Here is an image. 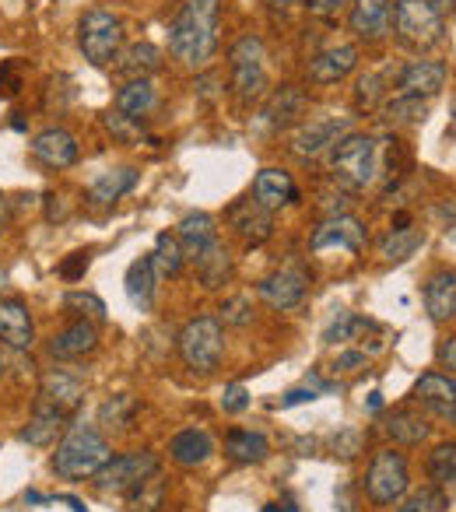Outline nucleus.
Returning <instances> with one entry per match:
<instances>
[{
	"label": "nucleus",
	"mask_w": 456,
	"mask_h": 512,
	"mask_svg": "<svg viewBox=\"0 0 456 512\" xmlns=\"http://www.w3.org/2000/svg\"><path fill=\"white\" fill-rule=\"evenodd\" d=\"M386 74H365V78H358V92H355V99H358V106H365V109H376L379 102H386L390 95H386Z\"/></svg>",
	"instance_id": "nucleus-45"
},
{
	"label": "nucleus",
	"mask_w": 456,
	"mask_h": 512,
	"mask_svg": "<svg viewBox=\"0 0 456 512\" xmlns=\"http://www.w3.org/2000/svg\"><path fill=\"white\" fill-rule=\"evenodd\" d=\"M57 502L71 505V509H74V512H88V505H85V502H81V498H74V495H60V498H57Z\"/></svg>",
	"instance_id": "nucleus-54"
},
{
	"label": "nucleus",
	"mask_w": 456,
	"mask_h": 512,
	"mask_svg": "<svg viewBox=\"0 0 456 512\" xmlns=\"http://www.w3.org/2000/svg\"><path fill=\"white\" fill-rule=\"evenodd\" d=\"M306 113V95L299 92L295 85H285L278 95H274L271 102H267L264 116L271 127H288V123H295L299 116Z\"/></svg>",
	"instance_id": "nucleus-35"
},
{
	"label": "nucleus",
	"mask_w": 456,
	"mask_h": 512,
	"mask_svg": "<svg viewBox=\"0 0 456 512\" xmlns=\"http://www.w3.org/2000/svg\"><path fill=\"white\" fill-rule=\"evenodd\" d=\"M390 22H393V0H351L348 29L355 32V39L379 43V39L390 36Z\"/></svg>",
	"instance_id": "nucleus-14"
},
{
	"label": "nucleus",
	"mask_w": 456,
	"mask_h": 512,
	"mask_svg": "<svg viewBox=\"0 0 456 512\" xmlns=\"http://www.w3.org/2000/svg\"><path fill=\"white\" fill-rule=\"evenodd\" d=\"M8 221H11V207H8V200L0 197V232L8 228Z\"/></svg>",
	"instance_id": "nucleus-55"
},
{
	"label": "nucleus",
	"mask_w": 456,
	"mask_h": 512,
	"mask_svg": "<svg viewBox=\"0 0 456 512\" xmlns=\"http://www.w3.org/2000/svg\"><path fill=\"white\" fill-rule=\"evenodd\" d=\"M246 407H250V393H246V386L243 383L225 386V393H221V411H225V414H243Z\"/></svg>",
	"instance_id": "nucleus-48"
},
{
	"label": "nucleus",
	"mask_w": 456,
	"mask_h": 512,
	"mask_svg": "<svg viewBox=\"0 0 456 512\" xmlns=\"http://www.w3.org/2000/svg\"><path fill=\"white\" fill-rule=\"evenodd\" d=\"M25 502H29V505H46V502H53V498L39 495V491H25Z\"/></svg>",
	"instance_id": "nucleus-56"
},
{
	"label": "nucleus",
	"mask_w": 456,
	"mask_h": 512,
	"mask_svg": "<svg viewBox=\"0 0 456 512\" xmlns=\"http://www.w3.org/2000/svg\"><path fill=\"white\" fill-rule=\"evenodd\" d=\"M330 176L337 186L351 193H362L369 186H376V179L383 176V144L369 134H344L334 148L327 151Z\"/></svg>",
	"instance_id": "nucleus-3"
},
{
	"label": "nucleus",
	"mask_w": 456,
	"mask_h": 512,
	"mask_svg": "<svg viewBox=\"0 0 456 512\" xmlns=\"http://www.w3.org/2000/svg\"><path fill=\"white\" fill-rule=\"evenodd\" d=\"M123 285H127V299H130V306H134V309L148 313V309L155 306L158 274H155V264H151V256H141V260H134V264L127 267V278H123Z\"/></svg>",
	"instance_id": "nucleus-27"
},
{
	"label": "nucleus",
	"mask_w": 456,
	"mask_h": 512,
	"mask_svg": "<svg viewBox=\"0 0 456 512\" xmlns=\"http://www.w3.org/2000/svg\"><path fill=\"white\" fill-rule=\"evenodd\" d=\"M425 309L435 323L456 320V271L442 267L425 281Z\"/></svg>",
	"instance_id": "nucleus-25"
},
{
	"label": "nucleus",
	"mask_w": 456,
	"mask_h": 512,
	"mask_svg": "<svg viewBox=\"0 0 456 512\" xmlns=\"http://www.w3.org/2000/svg\"><path fill=\"white\" fill-rule=\"evenodd\" d=\"M176 351L193 376H211L225 355V327L218 316H193L176 337Z\"/></svg>",
	"instance_id": "nucleus-4"
},
{
	"label": "nucleus",
	"mask_w": 456,
	"mask_h": 512,
	"mask_svg": "<svg viewBox=\"0 0 456 512\" xmlns=\"http://www.w3.org/2000/svg\"><path fill=\"white\" fill-rule=\"evenodd\" d=\"M428 477L435 484L456 481V442H439V446L428 453Z\"/></svg>",
	"instance_id": "nucleus-40"
},
{
	"label": "nucleus",
	"mask_w": 456,
	"mask_h": 512,
	"mask_svg": "<svg viewBox=\"0 0 456 512\" xmlns=\"http://www.w3.org/2000/svg\"><path fill=\"white\" fill-rule=\"evenodd\" d=\"M162 495H165V484L158 481V474H155V477H148L144 484H137L127 498H130V505H134L137 512H155L158 505H162Z\"/></svg>",
	"instance_id": "nucleus-43"
},
{
	"label": "nucleus",
	"mask_w": 456,
	"mask_h": 512,
	"mask_svg": "<svg viewBox=\"0 0 456 512\" xmlns=\"http://www.w3.org/2000/svg\"><path fill=\"white\" fill-rule=\"evenodd\" d=\"M134 418H137V397H130V393H116V397H109L99 407V425L106 432H127L134 425Z\"/></svg>",
	"instance_id": "nucleus-36"
},
{
	"label": "nucleus",
	"mask_w": 456,
	"mask_h": 512,
	"mask_svg": "<svg viewBox=\"0 0 456 512\" xmlns=\"http://www.w3.org/2000/svg\"><path fill=\"white\" fill-rule=\"evenodd\" d=\"M393 32L407 50H432L446 39V15L432 0H393Z\"/></svg>",
	"instance_id": "nucleus-5"
},
{
	"label": "nucleus",
	"mask_w": 456,
	"mask_h": 512,
	"mask_svg": "<svg viewBox=\"0 0 456 512\" xmlns=\"http://www.w3.org/2000/svg\"><path fill=\"white\" fill-rule=\"evenodd\" d=\"M32 155H36V162H43L46 169L60 172L78 162L81 148H78V137L67 127H46L43 134L32 137Z\"/></svg>",
	"instance_id": "nucleus-16"
},
{
	"label": "nucleus",
	"mask_w": 456,
	"mask_h": 512,
	"mask_svg": "<svg viewBox=\"0 0 456 512\" xmlns=\"http://www.w3.org/2000/svg\"><path fill=\"white\" fill-rule=\"evenodd\" d=\"M383 113H386V120L397 123V127H411V123H425L428 102L411 99V95H390V99L383 102Z\"/></svg>",
	"instance_id": "nucleus-38"
},
{
	"label": "nucleus",
	"mask_w": 456,
	"mask_h": 512,
	"mask_svg": "<svg viewBox=\"0 0 456 512\" xmlns=\"http://www.w3.org/2000/svg\"><path fill=\"white\" fill-rule=\"evenodd\" d=\"M8 376V362H4V355H0V379Z\"/></svg>",
	"instance_id": "nucleus-60"
},
{
	"label": "nucleus",
	"mask_w": 456,
	"mask_h": 512,
	"mask_svg": "<svg viewBox=\"0 0 456 512\" xmlns=\"http://www.w3.org/2000/svg\"><path fill=\"white\" fill-rule=\"evenodd\" d=\"M148 256H151V264H155L158 278H179V274H183L186 253H183V246H179L176 232H158L155 249H151Z\"/></svg>",
	"instance_id": "nucleus-34"
},
{
	"label": "nucleus",
	"mask_w": 456,
	"mask_h": 512,
	"mask_svg": "<svg viewBox=\"0 0 456 512\" xmlns=\"http://www.w3.org/2000/svg\"><path fill=\"white\" fill-rule=\"evenodd\" d=\"M106 127L113 130L120 141H141V137H144V123L127 120V116H120V113H109L106 116Z\"/></svg>",
	"instance_id": "nucleus-47"
},
{
	"label": "nucleus",
	"mask_w": 456,
	"mask_h": 512,
	"mask_svg": "<svg viewBox=\"0 0 456 512\" xmlns=\"http://www.w3.org/2000/svg\"><path fill=\"white\" fill-rule=\"evenodd\" d=\"M421 242H425V232H421V228H411V225H407V228H390V232L379 239V256L397 264V260H407V256H411Z\"/></svg>",
	"instance_id": "nucleus-37"
},
{
	"label": "nucleus",
	"mask_w": 456,
	"mask_h": 512,
	"mask_svg": "<svg viewBox=\"0 0 456 512\" xmlns=\"http://www.w3.org/2000/svg\"><path fill=\"white\" fill-rule=\"evenodd\" d=\"M260 512H295V505L292 502H285V505H278V502H271V505H264Z\"/></svg>",
	"instance_id": "nucleus-57"
},
{
	"label": "nucleus",
	"mask_w": 456,
	"mask_h": 512,
	"mask_svg": "<svg viewBox=\"0 0 456 512\" xmlns=\"http://www.w3.org/2000/svg\"><path fill=\"white\" fill-rule=\"evenodd\" d=\"M64 309L74 313L78 320H92V323H102L106 320V302L92 292H67L64 295Z\"/></svg>",
	"instance_id": "nucleus-41"
},
{
	"label": "nucleus",
	"mask_w": 456,
	"mask_h": 512,
	"mask_svg": "<svg viewBox=\"0 0 456 512\" xmlns=\"http://www.w3.org/2000/svg\"><path fill=\"white\" fill-rule=\"evenodd\" d=\"M306 11L320 22H337L351 11V0H306Z\"/></svg>",
	"instance_id": "nucleus-46"
},
{
	"label": "nucleus",
	"mask_w": 456,
	"mask_h": 512,
	"mask_svg": "<svg viewBox=\"0 0 456 512\" xmlns=\"http://www.w3.org/2000/svg\"><path fill=\"white\" fill-rule=\"evenodd\" d=\"M64 428H67V414L57 411L53 404L36 400V411H32V418L25 421V428L18 432V439H22L25 446H32V449H50L53 442L64 435Z\"/></svg>",
	"instance_id": "nucleus-22"
},
{
	"label": "nucleus",
	"mask_w": 456,
	"mask_h": 512,
	"mask_svg": "<svg viewBox=\"0 0 456 512\" xmlns=\"http://www.w3.org/2000/svg\"><path fill=\"white\" fill-rule=\"evenodd\" d=\"M228 225L250 246H260L274 235V211L260 207L257 200H239V204L228 207Z\"/></svg>",
	"instance_id": "nucleus-19"
},
{
	"label": "nucleus",
	"mask_w": 456,
	"mask_h": 512,
	"mask_svg": "<svg viewBox=\"0 0 456 512\" xmlns=\"http://www.w3.org/2000/svg\"><path fill=\"white\" fill-rule=\"evenodd\" d=\"M228 78H232V92L243 106L264 99L267 92V46L260 36H243L228 50Z\"/></svg>",
	"instance_id": "nucleus-6"
},
{
	"label": "nucleus",
	"mask_w": 456,
	"mask_h": 512,
	"mask_svg": "<svg viewBox=\"0 0 456 512\" xmlns=\"http://www.w3.org/2000/svg\"><path fill=\"white\" fill-rule=\"evenodd\" d=\"M306 292H309V274H306V267H299V264L281 267V271L267 274L257 285V295L271 309H278V313H288V309L302 306Z\"/></svg>",
	"instance_id": "nucleus-12"
},
{
	"label": "nucleus",
	"mask_w": 456,
	"mask_h": 512,
	"mask_svg": "<svg viewBox=\"0 0 456 512\" xmlns=\"http://www.w3.org/2000/svg\"><path fill=\"white\" fill-rule=\"evenodd\" d=\"M0 344L11 351H29L36 344V323L22 299H0Z\"/></svg>",
	"instance_id": "nucleus-18"
},
{
	"label": "nucleus",
	"mask_w": 456,
	"mask_h": 512,
	"mask_svg": "<svg viewBox=\"0 0 456 512\" xmlns=\"http://www.w3.org/2000/svg\"><path fill=\"white\" fill-rule=\"evenodd\" d=\"M211 456H214V439L204 428H183V432H176L169 439V460L176 463V467L193 470L211 460Z\"/></svg>",
	"instance_id": "nucleus-24"
},
{
	"label": "nucleus",
	"mask_w": 456,
	"mask_h": 512,
	"mask_svg": "<svg viewBox=\"0 0 456 512\" xmlns=\"http://www.w3.org/2000/svg\"><path fill=\"white\" fill-rule=\"evenodd\" d=\"M372 323L365 320V316H355V313H337L334 323H330L327 330H323V341L327 344H337V341H355L362 330H369Z\"/></svg>",
	"instance_id": "nucleus-42"
},
{
	"label": "nucleus",
	"mask_w": 456,
	"mask_h": 512,
	"mask_svg": "<svg viewBox=\"0 0 456 512\" xmlns=\"http://www.w3.org/2000/svg\"><path fill=\"white\" fill-rule=\"evenodd\" d=\"M193 267H197V278H200V285H204L207 292H214V288H221L228 278H232V256H228V249L221 246V239L214 242L204 256H197V260H193Z\"/></svg>",
	"instance_id": "nucleus-31"
},
{
	"label": "nucleus",
	"mask_w": 456,
	"mask_h": 512,
	"mask_svg": "<svg viewBox=\"0 0 456 512\" xmlns=\"http://www.w3.org/2000/svg\"><path fill=\"white\" fill-rule=\"evenodd\" d=\"M365 365H369L365 351H341V355L330 362V372H334V376H351V372L365 369Z\"/></svg>",
	"instance_id": "nucleus-49"
},
{
	"label": "nucleus",
	"mask_w": 456,
	"mask_h": 512,
	"mask_svg": "<svg viewBox=\"0 0 456 512\" xmlns=\"http://www.w3.org/2000/svg\"><path fill=\"white\" fill-rule=\"evenodd\" d=\"M411 488V470L400 449H379L372 453L369 470L362 477V491L372 505H397Z\"/></svg>",
	"instance_id": "nucleus-7"
},
{
	"label": "nucleus",
	"mask_w": 456,
	"mask_h": 512,
	"mask_svg": "<svg viewBox=\"0 0 456 512\" xmlns=\"http://www.w3.org/2000/svg\"><path fill=\"white\" fill-rule=\"evenodd\" d=\"M253 200L260 207H267V211H281V207L299 200V186H295L292 172L278 169V165H267L253 179Z\"/></svg>",
	"instance_id": "nucleus-20"
},
{
	"label": "nucleus",
	"mask_w": 456,
	"mask_h": 512,
	"mask_svg": "<svg viewBox=\"0 0 456 512\" xmlns=\"http://www.w3.org/2000/svg\"><path fill=\"white\" fill-rule=\"evenodd\" d=\"M439 365L449 372H456V334L446 337V341L439 344Z\"/></svg>",
	"instance_id": "nucleus-52"
},
{
	"label": "nucleus",
	"mask_w": 456,
	"mask_h": 512,
	"mask_svg": "<svg viewBox=\"0 0 456 512\" xmlns=\"http://www.w3.org/2000/svg\"><path fill=\"white\" fill-rule=\"evenodd\" d=\"M158 102V92L151 85V78H130L127 85L116 92V113L127 116V120H137L144 123V116L155 109Z\"/></svg>",
	"instance_id": "nucleus-28"
},
{
	"label": "nucleus",
	"mask_w": 456,
	"mask_h": 512,
	"mask_svg": "<svg viewBox=\"0 0 456 512\" xmlns=\"http://www.w3.org/2000/svg\"><path fill=\"white\" fill-rule=\"evenodd\" d=\"M432 4L442 11V15H446V11H453V4H456V0H432Z\"/></svg>",
	"instance_id": "nucleus-58"
},
{
	"label": "nucleus",
	"mask_w": 456,
	"mask_h": 512,
	"mask_svg": "<svg viewBox=\"0 0 456 512\" xmlns=\"http://www.w3.org/2000/svg\"><path fill=\"white\" fill-rule=\"evenodd\" d=\"M358 67V46L355 43H337V46H327L320 50L306 67V78L313 85H337L344 81L351 71Z\"/></svg>",
	"instance_id": "nucleus-15"
},
{
	"label": "nucleus",
	"mask_w": 456,
	"mask_h": 512,
	"mask_svg": "<svg viewBox=\"0 0 456 512\" xmlns=\"http://www.w3.org/2000/svg\"><path fill=\"white\" fill-rule=\"evenodd\" d=\"M446 64L442 60H411L404 71L397 74V92L393 95H411V99H435L446 88Z\"/></svg>",
	"instance_id": "nucleus-13"
},
{
	"label": "nucleus",
	"mask_w": 456,
	"mask_h": 512,
	"mask_svg": "<svg viewBox=\"0 0 456 512\" xmlns=\"http://www.w3.org/2000/svg\"><path fill=\"white\" fill-rule=\"evenodd\" d=\"M95 348H99V327L92 320H74L71 327H64L60 334H53L46 341V351L57 362H81Z\"/></svg>",
	"instance_id": "nucleus-17"
},
{
	"label": "nucleus",
	"mask_w": 456,
	"mask_h": 512,
	"mask_svg": "<svg viewBox=\"0 0 456 512\" xmlns=\"http://www.w3.org/2000/svg\"><path fill=\"white\" fill-rule=\"evenodd\" d=\"M365 239H369V232H365V225L355 218V214H330V218H323L320 225L313 228L309 249H313V253L348 249V253L358 256L365 249Z\"/></svg>",
	"instance_id": "nucleus-11"
},
{
	"label": "nucleus",
	"mask_w": 456,
	"mask_h": 512,
	"mask_svg": "<svg viewBox=\"0 0 456 512\" xmlns=\"http://www.w3.org/2000/svg\"><path fill=\"white\" fill-rule=\"evenodd\" d=\"M221 0H186L169 25V53L183 67H207L221 43Z\"/></svg>",
	"instance_id": "nucleus-1"
},
{
	"label": "nucleus",
	"mask_w": 456,
	"mask_h": 512,
	"mask_svg": "<svg viewBox=\"0 0 456 512\" xmlns=\"http://www.w3.org/2000/svg\"><path fill=\"white\" fill-rule=\"evenodd\" d=\"M218 85H225V81H221L218 78V74H200V78H197V85H193V88H197V95H200V99H207V102H211V99H218Z\"/></svg>",
	"instance_id": "nucleus-51"
},
{
	"label": "nucleus",
	"mask_w": 456,
	"mask_h": 512,
	"mask_svg": "<svg viewBox=\"0 0 456 512\" xmlns=\"http://www.w3.org/2000/svg\"><path fill=\"white\" fill-rule=\"evenodd\" d=\"M449 509V495L432 484V488H418L397 505V512H446Z\"/></svg>",
	"instance_id": "nucleus-39"
},
{
	"label": "nucleus",
	"mask_w": 456,
	"mask_h": 512,
	"mask_svg": "<svg viewBox=\"0 0 456 512\" xmlns=\"http://www.w3.org/2000/svg\"><path fill=\"white\" fill-rule=\"evenodd\" d=\"M414 397L425 407H432V411L456 407V379L442 376V372H425V376L414 383Z\"/></svg>",
	"instance_id": "nucleus-32"
},
{
	"label": "nucleus",
	"mask_w": 456,
	"mask_h": 512,
	"mask_svg": "<svg viewBox=\"0 0 456 512\" xmlns=\"http://www.w3.org/2000/svg\"><path fill=\"white\" fill-rule=\"evenodd\" d=\"M221 327H250L253 323V302L246 295H236V299H225V306L218 309Z\"/></svg>",
	"instance_id": "nucleus-44"
},
{
	"label": "nucleus",
	"mask_w": 456,
	"mask_h": 512,
	"mask_svg": "<svg viewBox=\"0 0 456 512\" xmlns=\"http://www.w3.org/2000/svg\"><path fill=\"white\" fill-rule=\"evenodd\" d=\"M78 46L92 67H106L123 50V22L106 8H92L78 22Z\"/></svg>",
	"instance_id": "nucleus-8"
},
{
	"label": "nucleus",
	"mask_w": 456,
	"mask_h": 512,
	"mask_svg": "<svg viewBox=\"0 0 456 512\" xmlns=\"http://www.w3.org/2000/svg\"><path fill=\"white\" fill-rule=\"evenodd\" d=\"M453 116H456V113H453ZM453 130H456V120H453Z\"/></svg>",
	"instance_id": "nucleus-61"
},
{
	"label": "nucleus",
	"mask_w": 456,
	"mask_h": 512,
	"mask_svg": "<svg viewBox=\"0 0 456 512\" xmlns=\"http://www.w3.org/2000/svg\"><path fill=\"white\" fill-rule=\"evenodd\" d=\"M271 453V442L264 432H253V428H232L225 435V456L232 463H264Z\"/></svg>",
	"instance_id": "nucleus-29"
},
{
	"label": "nucleus",
	"mask_w": 456,
	"mask_h": 512,
	"mask_svg": "<svg viewBox=\"0 0 456 512\" xmlns=\"http://www.w3.org/2000/svg\"><path fill=\"white\" fill-rule=\"evenodd\" d=\"M316 397H320V393H316L313 386H302V390H292V393H285V400H281V407H295V404H313Z\"/></svg>",
	"instance_id": "nucleus-53"
},
{
	"label": "nucleus",
	"mask_w": 456,
	"mask_h": 512,
	"mask_svg": "<svg viewBox=\"0 0 456 512\" xmlns=\"http://www.w3.org/2000/svg\"><path fill=\"white\" fill-rule=\"evenodd\" d=\"M162 470V460L158 453L151 449H134V453H123V456H113L99 474L92 477L95 488L99 491H113V495H130L137 484H144L148 477H155Z\"/></svg>",
	"instance_id": "nucleus-9"
},
{
	"label": "nucleus",
	"mask_w": 456,
	"mask_h": 512,
	"mask_svg": "<svg viewBox=\"0 0 456 512\" xmlns=\"http://www.w3.org/2000/svg\"><path fill=\"white\" fill-rule=\"evenodd\" d=\"M39 400L53 404L57 411H64L67 418H71L81 407V400H85V383L67 369H50L43 376V383H39Z\"/></svg>",
	"instance_id": "nucleus-21"
},
{
	"label": "nucleus",
	"mask_w": 456,
	"mask_h": 512,
	"mask_svg": "<svg viewBox=\"0 0 456 512\" xmlns=\"http://www.w3.org/2000/svg\"><path fill=\"white\" fill-rule=\"evenodd\" d=\"M85 271H88V253H71L64 264H60V278H64V281L85 278Z\"/></svg>",
	"instance_id": "nucleus-50"
},
{
	"label": "nucleus",
	"mask_w": 456,
	"mask_h": 512,
	"mask_svg": "<svg viewBox=\"0 0 456 512\" xmlns=\"http://www.w3.org/2000/svg\"><path fill=\"white\" fill-rule=\"evenodd\" d=\"M176 239H179V246H183L186 260H197V256H204L207 249L218 242V221L207 211H190L176 225Z\"/></svg>",
	"instance_id": "nucleus-23"
},
{
	"label": "nucleus",
	"mask_w": 456,
	"mask_h": 512,
	"mask_svg": "<svg viewBox=\"0 0 456 512\" xmlns=\"http://www.w3.org/2000/svg\"><path fill=\"white\" fill-rule=\"evenodd\" d=\"M109 460H113V446H109L106 435L95 425L74 421V425H67L64 439L57 442V453H53L50 467L64 481H85V477L99 474Z\"/></svg>",
	"instance_id": "nucleus-2"
},
{
	"label": "nucleus",
	"mask_w": 456,
	"mask_h": 512,
	"mask_svg": "<svg viewBox=\"0 0 456 512\" xmlns=\"http://www.w3.org/2000/svg\"><path fill=\"white\" fill-rule=\"evenodd\" d=\"M120 64H116V71L127 74V78H151L155 71H162V50H158L155 43H134L127 46V50H120Z\"/></svg>",
	"instance_id": "nucleus-30"
},
{
	"label": "nucleus",
	"mask_w": 456,
	"mask_h": 512,
	"mask_svg": "<svg viewBox=\"0 0 456 512\" xmlns=\"http://www.w3.org/2000/svg\"><path fill=\"white\" fill-rule=\"evenodd\" d=\"M379 407H383V393H372V397H369V411H379Z\"/></svg>",
	"instance_id": "nucleus-59"
},
{
	"label": "nucleus",
	"mask_w": 456,
	"mask_h": 512,
	"mask_svg": "<svg viewBox=\"0 0 456 512\" xmlns=\"http://www.w3.org/2000/svg\"><path fill=\"white\" fill-rule=\"evenodd\" d=\"M344 134H351V123L344 116H323V120H306L299 123L292 137H288V148H292L295 158L302 162H313V158L327 155Z\"/></svg>",
	"instance_id": "nucleus-10"
},
{
	"label": "nucleus",
	"mask_w": 456,
	"mask_h": 512,
	"mask_svg": "<svg viewBox=\"0 0 456 512\" xmlns=\"http://www.w3.org/2000/svg\"><path fill=\"white\" fill-rule=\"evenodd\" d=\"M386 435L400 446H421V442L432 435V425H428L425 414H414V411H397L386 418Z\"/></svg>",
	"instance_id": "nucleus-33"
},
{
	"label": "nucleus",
	"mask_w": 456,
	"mask_h": 512,
	"mask_svg": "<svg viewBox=\"0 0 456 512\" xmlns=\"http://www.w3.org/2000/svg\"><path fill=\"white\" fill-rule=\"evenodd\" d=\"M137 179H141V172L137 169H109L102 172V176H95V183L88 186V200H92L95 207H113L116 200H123L130 190L137 186Z\"/></svg>",
	"instance_id": "nucleus-26"
}]
</instances>
